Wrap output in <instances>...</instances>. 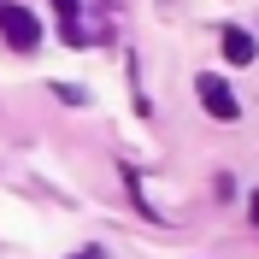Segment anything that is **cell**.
<instances>
[{
  "mask_svg": "<svg viewBox=\"0 0 259 259\" xmlns=\"http://www.w3.org/2000/svg\"><path fill=\"white\" fill-rule=\"evenodd\" d=\"M0 35H6L18 53H35V41H41V24H35V12L12 6V0H0Z\"/></svg>",
  "mask_w": 259,
  "mask_h": 259,
  "instance_id": "1",
  "label": "cell"
},
{
  "mask_svg": "<svg viewBox=\"0 0 259 259\" xmlns=\"http://www.w3.org/2000/svg\"><path fill=\"white\" fill-rule=\"evenodd\" d=\"M194 89H200V100H206V112L218 118V124H236V118H242V106H236V95H230V82H224V77H212V71H206Z\"/></svg>",
  "mask_w": 259,
  "mask_h": 259,
  "instance_id": "2",
  "label": "cell"
},
{
  "mask_svg": "<svg viewBox=\"0 0 259 259\" xmlns=\"http://www.w3.org/2000/svg\"><path fill=\"white\" fill-rule=\"evenodd\" d=\"M53 12H59L65 41H71V48H82V41H89V30H82V18H77V0H53Z\"/></svg>",
  "mask_w": 259,
  "mask_h": 259,
  "instance_id": "3",
  "label": "cell"
},
{
  "mask_svg": "<svg viewBox=\"0 0 259 259\" xmlns=\"http://www.w3.org/2000/svg\"><path fill=\"white\" fill-rule=\"evenodd\" d=\"M253 35H247V30H224V59L230 65H247V59H253Z\"/></svg>",
  "mask_w": 259,
  "mask_h": 259,
  "instance_id": "4",
  "label": "cell"
},
{
  "mask_svg": "<svg viewBox=\"0 0 259 259\" xmlns=\"http://www.w3.org/2000/svg\"><path fill=\"white\" fill-rule=\"evenodd\" d=\"M71 259H100V247H82V253H71Z\"/></svg>",
  "mask_w": 259,
  "mask_h": 259,
  "instance_id": "5",
  "label": "cell"
},
{
  "mask_svg": "<svg viewBox=\"0 0 259 259\" xmlns=\"http://www.w3.org/2000/svg\"><path fill=\"white\" fill-rule=\"evenodd\" d=\"M253 218H259V194H253Z\"/></svg>",
  "mask_w": 259,
  "mask_h": 259,
  "instance_id": "6",
  "label": "cell"
}]
</instances>
